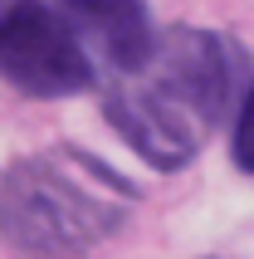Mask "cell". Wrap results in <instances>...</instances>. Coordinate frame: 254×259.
<instances>
[{
  "label": "cell",
  "mask_w": 254,
  "mask_h": 259,
  "mask_svg": "<svg viewBox=\"0 0 254 259\" xmlns=\"http://www.w3.org/2000/svg\"><path fill=\"white\" fill-rule=\"evenodd\" d=\"M59 10L83 34L103 78H117L122 69H132L156 39L142 0H59Z\"/></svg>",
  "instance_id": "277c9868"
},
{
  "label": "cell",
  "mask_w": 254,
  "mask_h": 259,
  "mask_svg": "<svg viewBox=\"0 0 254 259\" xmlns=\"http://www.w3.org/2000/svg\"><path fill=\"white\" fill-rule=\"evenodd\" d=\"M137 191L78 147H44L5 171V245L29 259H78L132 215Z\"/></svg>",
  "instance_id": "7a4b0ae2"
},
{
  "label": "cell",
  "mask_w": 254,
  "mask_h": 259,
  "mask_svg": "<svg viewBox=\"0 0 254 259\" xmlns=\"http://www.w3.org/2000/svg\"><path fill=\"white\" fill-rule=\"evenodd\" d=\"M0 69L25 98H69L98 83V59L59 10V0H5L0 10Z\"/></svg>",
  "instance_id": "3957f363"
},
{
  "label": "cell",
  "mask_w": 254,
  "mask_h": 259,
  "mask_svg": "<svg viewBox=\"0 0 254 259\" xmlns=\"http://www.w3.org/2000/svg\"><path fill=\"white\" fill-rule=\"evenodd\" d=\"M240 78V49L215 29L176 25L161 29L152 49L108 78V122L142 161L161 171L186 166L215 137Z\"/></svg>",
  "instance_id": "6da1fadb"
},
{
  "label": "cell",
  "mask_w": 254,
  "mask_h": 259,
  "mask_svg": "<svg viewBox=\"0 0 254 259\" xmlns=\"http://www.w3.org/2000/svg\"><path fill=\"white\" fill-rule=\"evenodd\" d=\"M235 161L254 176V83H249V93H244L240 122H235Z\"/></svg>",
  "instance_id": "5b68a950"
}]
</instances>
